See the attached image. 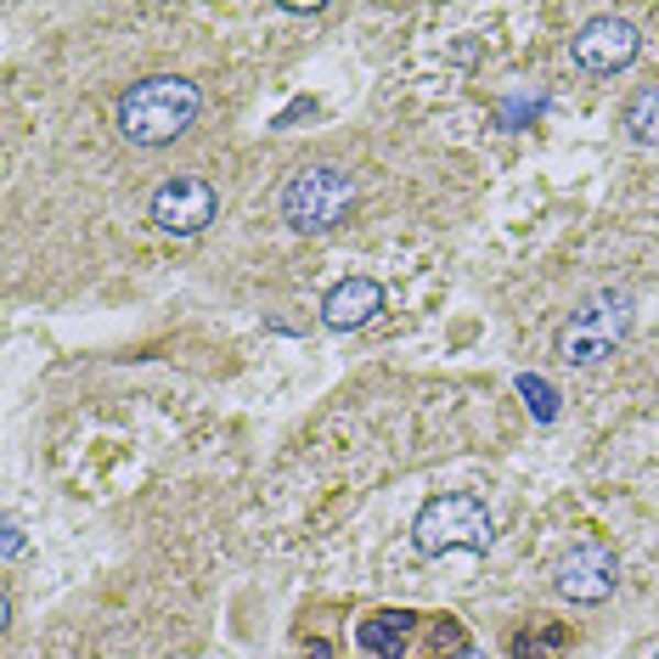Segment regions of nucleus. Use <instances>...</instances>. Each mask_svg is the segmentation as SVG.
<instances>
[{"instance_id": "f257e3e1", "label": "nucleus", "mask_w": 659, "mask_h": 659, "mask_svg": "<svg viewBox=\"0 0 659 659\" xmlns=\"http://www.w3.org/2000/svg\"><path fill=\"white\" fill-rule=\"evenodd\" d=\"M204 113V90L180 74H153L135 79L119 97V135L130 147H169L175 135L193 130V119Z\"/></svg>"}, {"instance_id": "f03ea898", "label": "nucleus", "mask_w": 659, "mask_h": 659, "mask_svg": "<svg viewBox=\"0 0 659 659\" xmlns=\"http://www.w3.org/2000/svg\"><path fill=\"white\" fill-rule=\"evenodd\" d=\"M355 175L339 169V164H305L288 175V186H282V220H288L294 231H310V238H321V231H333L350 220L355 209Z\"/></svg>"}, {"instance_id": "7ed1b4c3", "label": "nucleus", "mask_w": 659, "mask_h": 659, "mask_svg": "<svg viewBox=\"0 0 659 659\" xmlns=\"http://www.w3.org/2000/svg\"><path fill=\"white\" fill-rule=\"evenodd\" d=\"M626 333H631V294L626 288H597L558 327V361L563 366H597L626 344Z\"/></svg>"}, {"instance_id": "20e7f679", "label": "nucleus", "mask_w": 659, "mask_h": 659, "mask_svg": "<svg viewBox=\"0 0 659 659\" xmlns=\"http://www.w3.org/2000/svg\"><path fill=\"white\" fill-rule=\"evenodd\" d=\"M411 541H417V552H429V558H440V552H491L496 525H491V507L480 496L451 491V496H435L429 507L417 513Z\"/></svg>"}, {"instance_id": "39448f33", "label": "nucleus", "mask_w": 659, "mask_h": 659, "mask_svg": "<svg viewBox=\"0 0 659 659\" xmlns=\"http://www.w3.org/2000/svg\"><path fill=\"white\" fill-rule=\"evenodd\" d=\"M615 581H620V558H615L608 541H575L552 563V586H558V597H570V603L615 597Z\"/></svg>"}, {"instance_id": "423d86ee", "label": "nucleus", "mask_w": 659, "mask_h": 659, "mask_svg": "<svg viewBox=\"0 0 659 659\" xmlns=\"http://www.w3.org/2000/svg\"><path fill=\"white\" fill-rule=\"evenodd\" d=\"M570 57L592 79L626 74L637 63V23H626V18H592V23H581V34L570 40Z\"/></svg>"}, {"instance_id": "0eeeda50", "label": "nucleus", "mask_w": 659, "mask_h": 659, "mask_svg": "<svg viewBox=\"0 0 659 659\" xmlns=\"http://www.w3.org/2000/svg\"><path fill=\"white\" fill-rule=\"evenodd\" d=\"M220 215V193L204 175H169L153 193V220L169 238H198V231Z\"/></svg>"}, {"instance_id": "6e6552de", "label": "nucleus", "mask_w": 659, "mask_h": 659, "mask_svg": "<svg viewBox=\"0 0 659 659\" xmlns=\"http://www.w3.org/2000/svg\"><path fill=\"white\" fill-rule=\"evenodd\" d=\"M378 310H384V288L372 276H344L339 288L321 299V321L333 327V333H355V327H366Z\"/></svg>"}, {"instance_id": "1a4fd4ad", "label": "nucleus", "mask_w": 659, "mask_h": 659, "mask_svg": "<svg viewBox=\"0 0 659 659\" xmlns=\"http://www.w3.org/2000/svg\"><path fill=\"white\" fill-rule=\"evenodd\" d=\"M411 626H417L411 608H378V615H366V620L355 626V642H361L366 653H378V659H400L406 642H411Z\"/></svg>"}, {"instance_id": "9d476101", "label": "nucleus", "mask_w": 659, "mask_h": 659, "mask_svg": "<svg viewBox=\"0 0 659 659\" xmlns=\"http://www.w3.org/2000/svg\"><path fill=\"white\" fill-rule=\"evenodd\" d=\"M570 642H575V631L563 620H530L507 642V659H558V653H570Z\"/></svg>"}, {"instance_id": "9b49d317", "label": "nucleus", "mask_w": 659, "mask_h": 659, "mask_svg": "<svg viewBox=\"0 0 659 659\" xmlns=\"http://www.w3.org/2000/svg\"><path fill=\"white\" fill-rule=\"evenodd\" d=\"M620 124L631 130V141H642V147H659V85L631 90V102H626Z\"/></svg>"}, {"instance_id": "f8f14e48", "label": "nucleus", "mask_w": 659, "mask_h": 659, "mask_svg": "<svg viewBox=\"0 0 659 659\" xmlns=\"http://www.w3.org/2000/svg\"><path fill=\"white\" fill-rule=\"evenodd\" d=\"M429 653H435V659H457V653H468V631H462V620L440 615L435 631H429Z\"/></svg>"}, {"instance_id": "ddd939ff", "label": "nucleus", "mask_w": 659, "mask_h": 659, "mask_svg": "<svg viewBox=\"0 0 659 659\" xmlns=\"http://www.w3.org/2000/svg\"><path fill=\"white\" fill-rule=\"evenodd\" d=\"M519 395L530 400V411H536L541 422H552V417H558V389H552L547 378H530V372H525V378H519Z\"/></svg>"}, {"instance_id": "4468645a", "label": "nucleus", "mask_w": 659, "mask_h": 659, "mask_svg": "<svg viewBox=\"0 0 659 659\" xmlns=\"http://www.w3.org/2000/svg\"><path fill=\"white\" fill-rule=\"evenodd\" d=\"M0 552H7V563H18V552H23V525L18 519L0 525Z\"/></svg>"}, {"instance_id": "2eb2a0df", "label": "nucleus", "mask_w": 659, "mask_h": 659, "mask_svg": "<svg viewBox=\"0 0 659 659\" xmlns=\"http://www.w3.org/2000/svg\"><path fill=\"white\" fill-rule=\"evenodd\" d=\"M305 659H339V653H333V642H327V637H316V642L305 648Z\"/></svg>"}, {"instance_id": "dca6fc26", "label": "nucleus", "mask_w": 659, "mask_h": 659, "mask_svg": "<svg viewBox=\"0 0 659 659\" xmlns=\"http://www.w3.org/2000/svg\"><path fill=\"white\" fill-rule=\"evenodd\" d=\"M462 659H480V653H462Z\"/></svg>"}, {"instance_id": "f3484780", "label": "nucleus", "mask_w": 659, "mask_h": 659, "mask_svg": "<svg viewBox=\"0 0 659 659\" xmlns=\"http://www.w3.org/2000/svg\"><path fill=\"white\" fill-rule=\"evenodd\" d=\"M653 659H659V648H653Z\"/></svg>"}]
</instances>
